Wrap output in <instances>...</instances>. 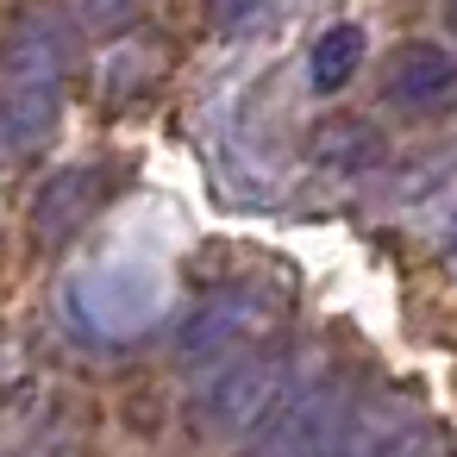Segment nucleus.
I'll return each instance as SVG.
<instances>
[{"mask_svg": "<svg viewBox=\"0 0 457 457\" xmlns=\"http://www.w3.org/2000/svg\"><path fill=\"white\" fill-rule=\"evenodd\" d=\"M70 26L57 7H20L0 32V151H32L63 101Z\"/></svg>", "mask_w": 457, "mask_h": 457, "instance_id": "f257e3e1", "label": "nucleus"}, {"mask_svg": "<svg viewBox=\"0 0 457 457\" xmlns=\"http://www.w3.org/2000/svg\"><path fill=\"white\" fill-rule=\"evenodd\" d=\"M288 388H295V351L263 338V345L238 351V357L207 382V395H201V426H207L213 438L263 432L270 413L288 401Z\"/></svg>", "mask_w": 457, "mask_h": 457, "instance_id": "f03ea898", "label": "nucleus"}, {"mask_svg": "<svg viewBox=\"0 0 457 457\" xmlns=\"http://www.w3.org/2000/svg\"><path fill=\"white\" fill-rule=\"evenodd\" d=\"M270 326H276V288H263V282H226V288H213V295L195 301V313L176 332V351L188 363H220V357H238V351L263 345Z\"/></svg>", "mask_w": 457, "mask_h": 457, "instance_id": "7ed1b4c3", "label": "nucleus"}, {"mask_svg": "<svg viewBox=\"0 0 457 457\" xmlns=\"http://www.w3.org/2000/svg\"><path fill=\"white\" fill-rule=\"evenodd\" d=\"M345 432H351V382L313 376V382H295V395L270 413L251 457H338Z\"/></svg>", "mask_w": 457, "mask_h": 457, "instance_id": "20e7f679", "label": "nucleus"}, {"mask_svg": "<svg viewBox=\"0 0 457 457\" xmlns=\"http://www.w3.org/2000/svg\"><path fill=\"white\" fill-rule=\"evenodd\" d=\"M95 170H82V163H70V170H51L45 182H38V195H32V238H45V245H63L82 220H88V207H95Z\"/></svg>", "mask_w": 457, "mask_h": 457, "instance_id": "39448f33", "label": "nucleus"}, {"mask_svg": "<svg viewBox=\"0 0 457 457\" xmlns=\"http://www.w3.org/2000/svg\"><path fill=\"white\" fill-rule=\"evenodd\" d=\"M445 95H457V57H451L445 45H407V51L395 57V70H388V101L426 113V107H438Z\"/></svg>", "mask_w": 457, "mask_h": 457, "instance_id": "423d86ee", "label": "nucleus"}, {"mask_svg": "<svg viewBox=\"0 0 457 457\" xmlns=\"http://www.w3.org/2000/svg\"><path fill=\"white\" fill-rule=\"evenodd\" d=\"M357 63H363V32L357 26H326L320 45H313V57H307V82L320 95H338L357 76Z\"/></svg>", "mask_w": 457, "mask_h": 457, "instance_id": "0eeeda50", "label": "nucleus"}, {"mask_svg": "<svg viewBox=\"0 0 457 457\" xmlns=\"http://www.w3.org/2000/svg\"><path fill=\"white\" fill-rule=\"evenodd\" d=\"M76 7H82V20H88V26L113 32V26H126V20L138 13V0H76Z\"/></svg>", "mask_w": 457, "mask_h": 457, "instance_id": "6e6552de", "label": "nucleus"}, {"mask_svg": "<svg viewBox=\"0 0 457 457\" xmlns=\"http://www.w3.org/2000/svg\"><path fill=\"white\" fill-rule=\"evenodd\" d=\"M207 7H213V20H220V26H232V20H245V13L257 7V0H207Z\"/></svg>", "mask_w": 457, "mask_h": 457, "instance_id": "1a4fd4ad", "label": "nucleus"}, {"mask_svg": "<svg viewBox=\"0 0 457 457\" xmlns=\"http://www.w3.org/2000/svg\"><path fill=\"white\" fill-rule=\"evenodd\" d=\"M445 13H451V26H457V0H451V7H445Z\"/></svg>", "mask_w": 457, "mask_h": 457, "instance_id": "9d476101", "label": "nucleus"}]
</instances>
